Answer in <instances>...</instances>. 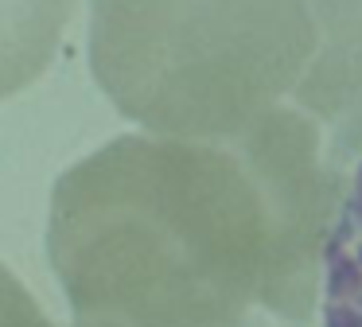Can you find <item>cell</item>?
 Returning <instances> with one entry per match:
<instances>
[{
    "instance_id": "5b68a950",
    "label": "cell",
    "mask_w": 362,
    "mask_h": 327,
    "mask_svg": "<svg viewBox=\"0 0 362 327\" xmlns=\"http://www.w3.org/2000/svg\"><path fill=\"white\" fill-rule=\"evenodd\" d=\"M320 319L323 327H362V156L323 246Z\"/></svg>"
},
{
    "instance_id": "277c9868",
    "label": "cell",
    "mask_w": 362,
    "mask_h": 327,
    "mask_svg": "<svg viewBox=\"0 0 362 327\" xmlns=\"http://www.w3.org/2000/svg\"><path fill=\"white\" fill-rule=\"evenodd\" d=\"M74 12L78 0H0V101L47 74Z\"/></svg>"
},
{
    "instance_id": "8992f818",
    "label": "cell",
    "mask_w": 362,
    "mask_h": 327,
    "mask_svg": "<svg viewBox=\"0 0 362 327\" xmlns=\"http://www.w3.org/2000/svg\"><path fill=\"white\" fill-rule=\"evenodd\" d=\"M0 327H55L47 319V311L40 308L32 292L24 288V280L0 261ZM86 327V323H74Z\"/></svg>"
},
{
    "instance_id": "3957f363",
    "label": "cell",
    "mask_w": 362,
    "mask_h": 327,
    "mask_svg": "<svg viewBox=\"0 0 362 327\" xmlns=\"http://www.w3.org/2000/svg\"><path fill=\"white\" fill-rule=\"evenodd\" d=\"M315 51L296 101L323 129L339 164L362 156V0H312Z\"/></svg>"
},
{
    "instance_id": "6da1fadb",
    "label": "cell",
    "mask_w": 362,
    "mask_h": 327,
    "mask_svg": "<svg viewBox=\"0 0 362 327\" xmlns=\"http://www.w3.org/2000/svg\"><path fill=\"white\" fill-rule=\"evenodd\" d=\"M346 183L296 101L234 140L125 132L55 179L47 261L86 327H315Z\"/></svg>"
},
{
    "instance_id": "7a4b0ae2",
    "label": "cell",
    "mask_w": 362,
    "mask_h": 327,
    "mask_svg": "<svg viewBox=\"0 0 362 327\" xmlns=\"http://www.w3.org/2000/svg\"><path fill=\"white\" fill-rule=\"evenodd\" d=\"M312 51V0H86L90 74L141 132L242 137L292 101Z\"/></svg>"
}]
</instances>
